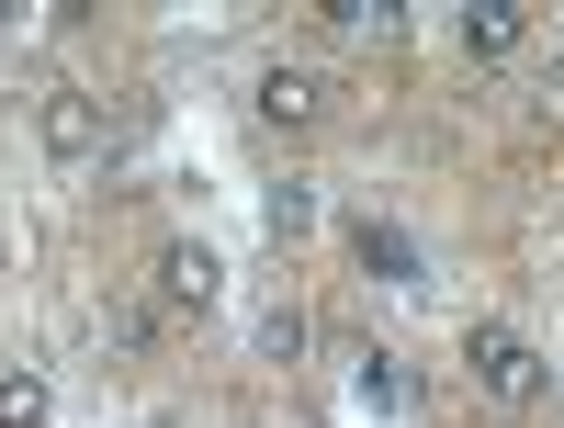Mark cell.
Listing matches in <instances>:
<instances>
[{
    "label": "cell",
    "mask_w": 564,
    "mask_h": 428,
    "mask_svg": "<svg viewBox=\"0 0 564 428\" xmlns=\"http://www.w3.org/2000/svg\"><path fill=\"white\" fill-rule=\"evenodd\" d=\"M463 372L486 384V406H531L542 395V350L520 327H463Z\"/></svg>",
    "instance_id": "1"
},
{
    "label": "cell",
    "mask_w": 564,
    "mask_h": 428,
    "mask_svg": "<svg viewBox=\"0 0 564 428\" xmlns=\"http://www.w3.org/2000/svg\"><path fill=\"white\" fill-rule=\"evenodd\" d=\"M34 135H45V158H57V169H79V158H102V90H45V113H34Z\"/></svg>",
    "instance_id": "2"
},
{
    "label": "cell",
    "mask_w": 564,
    "mask_h": 428,
    "mask_svg": "<svg viewBox=\"0 0 564 428\" xmlns=\"http://www.w3.org/2000/svg\"><path fill=\"white\" fill-rule=\"evenodd\" d=\"M350 260H361L372 282H395V294H430V260H417V237L384 226V215H361V226H350Z\"/></svg>",
    "instance_id": "3"
},
{
    "label": "cell",
    "mask_w": 564,
    "mask_h": 428,
    "mask_svg": "<svg viewBox=\"0 0 564 428\" xmlns=\"http://www.w3.org/2000/svg\"><path fill=\"white\" fill-rule=\"evenodd\" d=\"M226 294V260L204 249V237H181V249H159V305H181V316H204Z\"/></svg>",
    "instance_id": "4"
},
{
    "label": "cell",
    "mask_w": 564,
    "mask_h": 428,
    "mask_svg": "<svg viewBox=\"0 0 564 428\" xmlns=\"http://www.w3.org/2000/svg\"><path fill=\"white\" fill-rule=\"evenodd\" d=\"M339 384H350V406H361V417H395V406H406V361L361 339V350H339Z\"/></svg>",
    "instance_id": "5"
},
{
    "label": "cell",
    "mask_w": 564,
    "mask_h": 428,
    "mask_svg": "<svg viewBox=\"0 0 564 428\" xmlns=\"http://www.w3.org/2000/svg\"><path fill=\"white\" fill-rule=\"evenodd\" d=\"M520 0H475V12H463V57H520Z\"/></svg>",
    "instance_id": "6"
},
{
    "label": "cell",
    "mask_w": 564,
    "mask_h": 428,
    "mask_svg": "<svg viewBox=\"0 0 564 428\" xmlns=\"http://www.w3.org/2000/svg\"><path fill=\"white\" fill-rule=\"evenodd\" d=\"M260 124H316V68H260Z\"/></svg>",
    "instance_id": "7"
},
{
    "label": "cell",
    "mask_w": 564,
    "mask_h": 428,
    "mask_svg": "<svg viewBox=\"0 0 564 428\" xmlns=\"http://www.w3.org/2000/svg\"><path fill=\"white\" fill-rule=\"evenodd\" d=\"M316 12H327L339 45H384V34H395V0H316Z\"/></svg>",
    "instance_id": "8"
},
{
    "label": "cell",
    "mask_w": 564,
    "mask_h": 428,
    "mask_svg": "<svg viewBox=\"0 0 564 428\" xmlns=\"http://www.w3.org/2000/svg\"><path fill=\"white\" fill-rule=\"evenodd\" d=\"M260 361H305V305H260Z\"/></svg>",
    "instance_id": "9"
},
{
    "label": "cell",
    "mask_w": 564,
    "mask_h": 428,
    "mask_svg": "<svg viewBox=\"0 0 564 428\" xmlns=\"http://www.w3.org/2000/svg\"><path fill=\"white\" fill-rule=\"evenodd\" d=\"M0 428H45V372H0Z\"/></svg>",
    "instance_id": "10"
},
{
    "label": "cell",
    "mask_w": 564,
    "mask_h": 428,
    "mask_svg": "<svg viewBox=\"0 0 564 428\" xmlns=\"http://www.w3.org/2000/svg\"><path fill=\"white\" fill-rule=\"evenodd\" d=\"M260 226H271V237H305V226H316V180H282V193L260 204Z\"/></svg>",
    "instance_id": "11"
},
{
    "label": "cell",
    "mask_w": 564,
    "mask_h": 428,
    "mask_svg": "<svg viewBox=\"0 0 564 428\" xmlns=\"http://www.w3.org/2000/svg\"><path fill=\"white\" fill-rule=\"evenodd\" d=\"M542 102H553V113H564V57H553V68H542Z\"/></svg>",
    "instance_id": "12"
},
{
    "label": "cell",
    "mask_w": 564,
    "mask_h": 428,
    "mask_svg": "<svg viewBox=\"0 0 564 428\" xmlns=\"http://www.w3.org/2000/svg\"><path fill=\"white\" fill-rule=\"evenodd\" d=\"M159 428H170V417H159Z\"/></svg>",
    "instance_id": "13"
}]
</instances>
